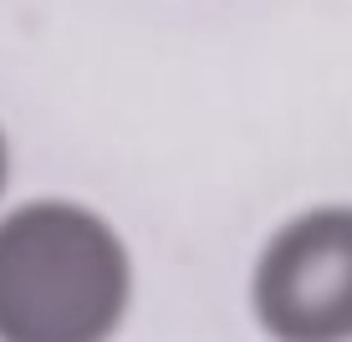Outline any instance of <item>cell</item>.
Returning <instances> with one entry per match:
<instances>
[{"instance_id": "obj_1", "label": "cell", "mask_w": 352, "mask_h": 342, "mask_svg": "<svg viewBox=\"0 0 352 342\" xmlns=\"http://www.w3.org/2000/svg\"><path fill=\"white\" fill-rule=\"evenodd\" d=\"M133 286V250L102 210L67 194L0 210V342H113Z\"/></svg>"}, {"instance_id": "obj_2", "label": "cell", "mask_w": 352, "mask_h": 342, "mask_svg": "<svg viewBox=\"0 0 352 342\" xmlns=\"http://www.w3.org/2000/svg\"><path fill=\"white\" fill-rule=\"evenodd\" d=\"M245 307L265 342H352V200L307 204L261 240Z\"/></svg>"}, {"instance_id": "obj_3", "label": "cell", "mask_w": 352, "mask_h": 342, "mask_svg": "<svg viewBox=\"0 0 352 342\" xmlns=\"http://www.w3.org/2000/svg\"><path fill=\"white\" fill-rule=\"evenodd\" d=\"M6 189H10V138L0 128V200H6Z\"/></svg>"}]
</instances>
